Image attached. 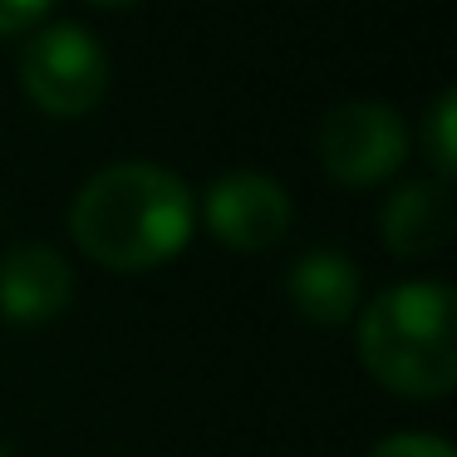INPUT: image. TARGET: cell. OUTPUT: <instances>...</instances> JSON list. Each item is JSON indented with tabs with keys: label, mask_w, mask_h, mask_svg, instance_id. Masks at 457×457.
<instances>
[{
	"label": "cell",
	"mask_w": 457,
	"mask_h": 457,
	"mask_svg": "<svg viewBox=\"0 0 457 457\" xmlns=\"http://www.w3.org/2000/svg\"><path fill=\"white\" fill-rule=\"evenodd\" d=\"M197 202L162 162H113L94 172L70 207V237L94 266L138 276L192 241Z\"/></svg>",
	"instance_id": "1"
},
{
	"label": "cell",
	"mask_w": 457,
	"mask_h": 457,
	"mask_svg": "<svg viewBox=\"0 0 457 457\" xmlns=\"http://www.w3.org/2000/svg\"><path fill=\"white\" fill-rule=\"evenodd\" d=\"M359 364L398 398H447L457 384V300L443 280H398L359 310Z\"/></svg>",
	"instance_id": "2"
},
{
	"label": "cell",
	"mask_w": 457,
	"mask_h": 457,
	"mask_svg": "<svg viewBox=\"0 0 457 457\" xmlns=\"http://www.w3.org/2000/svg\"><path fill=\"white\" fill-rule=\"evenodd\" d=\"M21 89L54 119H79L109 94V54L84 25L54 21L21 50Z\"/></svg>",
	"instance_id": "3"
},
{
	"label": "cell",
	"mask_w": 457,
	"mask_h": 457,
	"mask_svg": "<svg viewBox=\"0 0 457 457\" xmlns=\"http://www.w3.org/2000/svg\"><path fill=\"white\" fill-rule=\"evenodd\" d=\"M408 123L394 104L378 99H349L325 113L320 123V162L345 187H374L388 182L408 162Z\"/></svg>",
	"instance_id": "4"
},
{
	"label": "cell",
	"mask_w": 457,
	"mask_h": 457,
	"mask_svg": "<svg viewBox=\"0 0 457 457\" xmlns=\"http://www.w3.org/2000/svg\"><path fill=\"white\" fill-rule=\"evenodd\" d=\"M290 192L266 172H227L202 197V221L207 231L231 251H270L290 231Z\"/></svg>",
	"instance_id": "5"
},
{
	"label": "cell",
	"mask_w": 457,
	"mask_h": 457,
	"mask_svg": "<svg viewBox=\"0 0 457 457\" xmlns=\"http://www.w3.org/2000/svg\"><path fill=\"white\" fill-rule=\"evenodd\" d=\"M74 295V270L64 251L50 241H15L0 256V315L21 329L50 325L54 315L70 310Z\"/></svg>",
	"instance_id": "6"
},
{
	"label": "cell",
	"mask_w": 457,
	"mask_h": 457,
	"mask_svg": "<svg viewBox=\"0 0 457 457\" xmlns=\"http://www.w3.org/2000/svg\"><path fill=\"white\" fill-rule=\"evenodd\" d=\"M286 295L295 305L300 320H310L315 329H339L359 315V295H364V280L359 266L345 251H305L295 266L286 270Z\"/></svg>",
	"instance_id": "7"
},
{
	"label": "cell",
	"mask_w": 457,
	"mask_h": 457,
	"mask_svg": "<svg viewBox=\"0 0 457 457\" xmlns=\"http://www.w3.org/2000/svg\"><path fill=\"white\" fill-rule=\"evenodd\" d=\"M378 231H384L394 256H437L447 246V237H453V197H447V182H437V178L403 182L384 202Z\"/></svg>",
	"instance_id": "8"
},
{
	"label": "cell",
	"mask_w": 457,
	"mask_h": 457,
	"mask_svg": "<svg viewBox=\"0 0 457 457\" xmlns=\"http://www.w3.org/2000/svg\"><path fill=\"white\" fill-rule=\"evenodd\" d=\"M423 148L428 158H433V172L437 182H447L457 172V94L443 89L433 99V109H428L423 119Z\"/></svg>",
	"instance_id": "9"
},
{
	"label": "cell",
	"mask_w": 457,
	"mask_h": 457,
	"mask_svg": "<svg viewBox=\"0 0 457 457\" xmlns=\"http://www.w3.org/2000/svg\"><path fill=\"white\" fill-rule=\"evenodd\" d=\"M369 457H453V447H447V437H437V433H394V437H384Z\"/></svg>",
	"instance_id": "10"
},
{
	"label": "cell",
	"mask_w": 457,
	"mask_h": 457,
	"mask_svg": "<svg viewBox=\"0 0 457 457\" xmlns=\"http://www.w3.org/2000/svg\"><path fill=\"white\" fill-rule=\"evenodd\" d=\"M50 11V0H0V35H15Z\"/></svg>",
	"instance_id": "11"
},
{
	"label": "cell",
	"mask_w": 457,
	"mask_h": 457,
	"mask_svg": "<svg viewBox=\"0 0 457 457\" xmlns=\"http://www.w3.org/2000/svg\"><path fill=\"white\" fill-rule=\"evenodd\" d=\"M99 5H129V0H99Z\"/></svg>",
	"instance_id": "12"
}]
</instances>
